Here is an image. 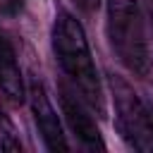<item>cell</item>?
Listing matches in <instances>:
<instances>
[{"label":"cell","mask_w":153,"mask_h":153,"mask_svg":"<svg viewBox=\"0 0 153 153\" xmlns=\"http://www.w3.org/2000/svg\"><path fill=\"white\" fill-rule=\"evenodd\" d=\"M53 50L55 57L72 81V88L98 112L103 110V88L98 79L96 62L91 57V48L81 24L69 12H57L53 26Z\"/></svg>","instance_id":"obj_1"},{"label":"cell","mask_w":153,"mask_h":153,"mask_svg":"<svg viewBox=\"0 0 153 153\" xmlns=\"http://www.w3.org/2000/svg\"><path fill=\"white\" fill-rule=\"evenodd\" d=\"M108 38L129 72L148 74L151 57L139 0H108Z\"/></svg>","instance_id":"obj_2"},{"label":"cell","mask_w":153,"mask_h":153,"mask_svg":"<svg viewBox=\"0 0 153 153\" xmlns=\"http://www.w3.org/2000/svg\"><path fill=\"white\" fill-rule=\"evenodd\" d=\"M110 88H112L115 120H117L120 134L124 136V141L131 148L153 153V115H151V110L139 98V93L120 76H112Z\"/></svg>","instance_id":"obj_3"},{"label":"cell","mask_w":153,"mask_h":153,"mask_svg":"<svg viewBox=\"0 0 153 153\" xmlns=\"http://www.w3.org/2000/svg\"><path fill=\"white\" fill-rule=\"evenodd\" d=\"M26 96H29V103H31V110H33V120H36V127L45 141V146L50 151H67V139H65V131H62V124L57 120V112L48 98V91L45 86L41 84L38 76H31L29 79V88H26Z\"/></svg>","instance_id":"obj_4"},{"label":"cell","mask_w":153,"mask_h":153,"mask_svg":"<svg viewBox=\"0 0 153 153\" xmlns=\"http://www.w3.org/2000/svg\"><path fill=\"white\" fill-rule=\"evenodd\" d=\"M60 103H62V112H65V120L69 124V129L76 134V139L81 141V146L96 151V148H103V139H100V131L88 112V103L76 96L74 88L69 86H62V96H60Z\"/></svg>","instance_id":"obj_5"},{"label":"cell","mask_w":153,"mask_h":153,"mask_svg":"<svg viewBox=\"0 0 153 153\" xmlns=\"http://www.w3.org/2000/svg\"><path fill=\"white\" fill-rule=\"evenodd\" d=\"M0 91L12 103H22L26 98V86H24V76L14 48L2 33H0Z\"/></svg>","instance_id":"obj_6"},{"label":"cell","mask_w":153,"mask_h":153,"mask_svg":"<svg viewBox=\"0 0 153 153\" xmlns=\"http://www.w3.org/2000/svg\"><path fill=\"white\" fill-rule=\"evenodd\" d=\"M0 148H5V151H19L22 148V143L17 139V129L10 120V115L5 112L2 103H0Z\"/></svg>","instance_id":"obj_7"},{"label":"cell","mask_w":153,"mask_h":153,"mask_svg":"<svg viewBox=\"0 0 153 153\" xmlns=\"http://www.w3.org/2000/svg\"><path fill=\"white\" fill-rule=\"evenodd\" d=\"M19 7V0H0V12H14Z\"/></svg>","instance_id":"obj_8"},{"label":"cell","mask_w":153,"mask_h":153,"mask_svg":"<svg viewBox=\"0 0 153 153\" xmlns=\"http://www.w3.org/2000/svg\"><path fill=\"white\" fill-rule=\"evenodd\" d=\"M81 5L91 10V7H96V5H98V0H81Z\"/></svg>","instance_id":"obj_9"}]
</instances>
